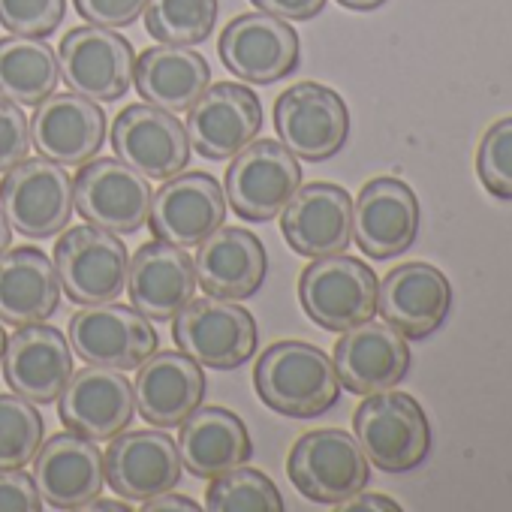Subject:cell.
I'll return each instance as SVG.
<instances>
[{"label":"cell","mask_w":512,"mask_h":512,"mask_svg":"<svg viewBox=\"0 0 512 512\" xmlns=\"http://www.w3.org/2000/svg\"><path fill=\"white\" fill-rule=\"evenodd\" d=\"M256 395L266 407L293 419H314L335 407L341 380L329 353L308 341H278L253 368Z\"/></svg>","instance_id":"1"},{"label":"cell","mask_w":512,"mask_h":512,"mask_svg":"<svg viewBox=\"0 0 512 512\" xmlns=\"http://www.w3.org/2000/svg\"><path fill=\"white\" fill-rule=\"evenodd\" d=\"M365 458L383 473H410L431 452V425L422 404L407 392L365 395L353 416Z\"/></svg>","instance_id":"2"},{"label":"cell","mask_w":512,"mask_h":512,"mask_svg":"<svg viewBox=\"0 0 512 512\" xmlns=\"http://www.w3.org/2000/svg\"><path fill=\"white\" fill-rule=\"evenodd\" d=\"M302 187L299 157L278 139H253L235 157H229L223 193L229 208L250 220H275L293 193Z\"/></svg>","instance_id":"3"},{"label":"cell","mask_w":512,"mask_h":512,"mask_svg":"<svg viewBox=\"0 0 512 512\" xmlns=\"http://www.w3.org/2000/svg\"><path fill=\"white\" fill-rule=\"evenodd\" d=\"M287 476L302 497L338 506L365 491L371 461L353 434L341 428H317L302 434L290 449Z\"/></svg>","instance_id":"4"},{"label":"cell","mask_w":512,"mask_h":512,"mask_svg":"<svg viewBox=\"0 0 512 512\" xmlns=\"http://www.w3.org/2000/svg\"><path fill=\"white\" fill-rule=\"evenodd\" d=\"M377 275L356 256L332 253L311 260L299 278L302 311L326 332H347L377 314Z\"/></svg>","instance_id":"5"},{"label":"cell","mask_w":512,"mask_h":512,"mask_svg":"<svg viewBox=\"0 0 512 512\" xmlns=\"http://www.w3.org/2000/svg\"><path fill=\"white\" fill-rule=\"evenodd\" d=\"M52 263L61 281V290L76 305H100L112 302L127 287V269H130V253L124 241L100 229L94 223L73 226L61 232Z\"/></svg>","instance_id":"6"},{"label":"cell","mask_w":512,"mask_h":512,"mask_svg":"<svg viewBox=\"0 0 512 512\" xmlns=\"http://www.w3.org/2000/svg\"><path fill=\"white\" fill-rule=\"evenodd\" d=\"M172 338L181 353L214 371H235L253 353L260 332L244 305L232 299H190L172 317Z\"/></svg>","instance_id":"7"},{"label":"cell","mask_w":512,"mask_h":512,"mask_svg":"<svg viewBox=\"0 0 512 512\" xmlns=\"http://www.w3.org/2000/svg\"><path fill=\"white\" fill-rule=\"evenodd\" d=\"M0 205L25 238L43 241L67 229L73 217V178L49 157H25L0 181Z\"/></svg>","instance_id":"8"},{"label":"cell","mask_w":512,"mask_h":512,"mask_svg":"<svg viewBox=\"0 0 512 512\" xmlns=\"http://www.w3.org/2000/svg\"><path fill=\"white\" fill-rule=\"evenodd\" d=\"M148 178L121 157H91L73 181V208L94 226L115 235L139 232L151 211Z\"/></svg>","instance_id":"9"},{"label":"cell","mask_w":512,"mask_h":512,"mask_svg":"<svg viewBox=\"0 0 512 512\" xmlns=\"http://www.w3.org/2000/svg\"><path fill=\"white\" fill-rule=\"evenodd\" d=\"M67 341L82 362L118 371L139 368L160 344L151 320L115 299L76 311L67 323Z\"/></svg>","instance_id":"10"},{"label":"cell","mask_w":512,"mask_h":512,"mask_svg":"<svg viewBox=\"0 0 512 512\" xmlns=\"http://www.w3.org/2000/svg\"><path fill=\"white\" fill-rule=\"evenodd\" d=\"M223 67L247 85H275L299 67V34L269 13L235 16L217 43Z\"/></svg>","instance_id":"11"},{"label":"cell","mask_w":512,"mask_h":512,"mask_svg":"<svg viewBox=\"0 0 512 512\" xmlns=\"http://www.w3.org/2000/svg\"><path fill=\"white\" fill-rule=\"evenodd\" d=\"M58 64L64 82L76 94L94 103H115L133 85L136 52L130 40H124L112 28L82 25L64 34Z\"/></svg>","instance_id":"12"},{"label":"cell","mask_w":512,"mask_h":512,"mask_svg":"<svg viewBox=\"0 0 512 512\" xmlns=\"http://www.w3.org/2000/svg\"><path fill=\"white\" fill-rule=\"evenodd\" d=\"M275 130L299 160L323 163L344 148L350 112L338 91L320 82H299L278 97Z\"/></svg>","instance_id":"13"},{"label":"cell","mask_w":512,"mask_h":512,"mask_svg":"<svg viewBox=\"0 0 512 512\" xmlns=\"http://www.w3.org/2000/svg\"><path fill=\"white\" fill-rule=\"evenodd\" d=\"M187 139L205 160H229L263 130V103L238 82L208 85L187 109Z\"/></svg>","instance_id":"14"},{"label":"cell","mask_w":512,"mask_h":512,"mask_svg":"<svg viewBox=\"0 0 512 512\" xmlns=\"http://www.w3.org/2000/svg\"><path fill=\"white\" fill-rule=\"evenodd\" d=\"M103 464L112 491L139 503L172 491L184 476L178 443L160 428H124L103 452Z\"/></svg>","instance_id":"15"},{"label":"cell","mask_w":512,"mask_h":512,"mask_svg":"<svg viewBox=\"0 0 512 512\" xmlns=\"http://www.w3.org/2000/svg\"><path fill=\"white\" fill-rule=\"evenodd\" d=\"M229 202L223 184L208 172H178L160 184L151 199L148 223L160 241L196 247L226 220Z\"/></svg>","instance_id":"16"},{"label":"cell","mask_w":512,"mask_h":512,"mask_svg":"<svg viewBox=\"0 0 512 512\" xmlns=\"http://www.w3.org/2000/svg\"><path fill=\"white\" fill-rule=\"evenodd\" d=\"M112 148L124 163L157 181L184 172L193 151L187 130L175 118V112L151 103H133L118 112L112 124Z\"/></svg>","instance_id":"17"},{"label":"cell","mask_w":512,"mask_h":512,"mask_svg":"<svg viewBox=\"0 0 512 512\" xmlns=\"http://www.w3.org/2000/svg\"><path fill=\"white\" fill-rule=\"evenodd\" d=\"M0 365H4L7 386L34 404L58 401L76 371L67 335L49 323L19 326L13 338H7L4 362Z\"/></svg>","instance_id":"18"},{"label":"cell","mask_w":512,"mask_h":512,"mask_svg":"<svg viewBox=\"0 0 512 512\" xmlns=\"http://www.w3.org/2000/svg\"><path fill=\"white\" fill-rule=\"evenodd\" d=\"M452 308V287L437 266L401 263L377 287V314L407 341L434 335Z\"/></svg>","instance_id":"19"},{"label":"cell","mask_w":512,"mask_h":512,"mask_svg":"<svg viewBox=\"0 0 512 512\" xmlns=\"http://www.w3.org/2000/svg\"><path fill=\"white\" fill-rule=\"evenodd\" d=\"M31 476L43 503L55 509H85L106 485L103 449L97 440L76 431L52 434L37 449Z\"/></svg>","instance_id":"20"},{"label":"cell","mask_w":512,"mask_h":512,"mask_svg":"<svg viewBox=\"0 0 512 512\" xmlns=\"http://www.w3.org/2000/svg\"><path fill=\"white\" fill-rule=\"evenodd\" d=\"M287 244L308 260L344 253L353 241V199L329 181L302 184L281 211Z\"/></svg>","instance_id":"21"},{"label":"cell","mask_w":512,"mask_h":512,"mask_svg":"<svg viewBox=\"0 0 512 512\" xmlns=\"http://www.w3.org/2000/svg\"><path fill=\"white\" fill-rule=\"evenodd\" d=\"M133 413V383L118 368L88 365L73 371L58 398V416L67 431L85 434L91 440H112L133 422Z\"/></svg>","instance_id":"22"},{"label":"cell","mask_w":512,"mask_h":512,"mask_svg":"<svg viewBox=\"0 0 512 512\" xmlns=\"http://www.w3.org/2000/svg\"><path fill=\"white\" fill-rule=\"evenodd\" d=\"M419 232V199L401 178H371L353 202V241L365 256H401Z\"/></svg>","instance_id":"23"},{"label":"cell","mask_w":512,"mask_h":512,"mask_svg":"<svg viewBox=\"0 0 512 512\" xmlns=\"http://www.w3.org/2000/svg\"><path fill=\"white\" fill-rule=\"evenodd\" d=\"M127 296L151 323H169L196 296V269L187 247L160 238L142 244L130 256Z\"/></svg>","instance_id":"24"},{"label":"cell","mask_w":512,"mask_h":512,"mask_svg":"<svg viewBox=\"0 0 512 512\" xmlns=\"http://www.w3.org/2000/svg\"><path fill=\"white\" fill-rule=\"evenodd\" d=\"M332 362L338 380L353 395H374L395 389L410 371V347L407 338L398 335L389 323L365 320L347 332H341Z\"/></svg>","instance_id":"25"},{"label":"cell","mask_w":512,"mask_h":512,"mask_svg":"<svg viewBox=\"0 0 512 512\" xmlns=\"http://www.w3.org/2000/svg\"><path fill=\"white\" fill-rule=\"evenodd\" d=\"M106 142V112L100 103L67 91L52 94L37 103L31 118V145L40 157H49L61 166H82L100 154Z\"/></svg>","instance_id":"26"},{"label":"cell","mask_w":512,"mask_h":512,"mask_svg":"<svg viewBox=\"0 0 512 512\" xmlns=\"http://www.w3.org/2000/svg\"><path fill=\"white\" fill-rule=\"evenodd\" d=\"M196 284L214 299H247L269 275V253L263 241L241 226H220L196 244Z\"/></svg>","instance_id":"27"},{"label":"cell","mask_w":512,"mask_h":512,"mask_svg":"<svg viewBox=\"0 0 512 512\" xmlns=\"http://www.w3.org/2000/svg\"><path fill=\"white\" fill-rule=\"evenodd\" d=\"M136 410L148 425H181L205 398V374L187 353H151L133 380Z\"/></svg>","instance_id":"28"},{"label":"cell","mask_w":512,"mask_h":512,"mask_svg":"<svg viewBox=\"0 0 512 512\" xmlns=\"http://www.w3.org/2000/svg\"><path fill=\"white\" fill-rule=\"evenodd\" d=\"M61 308V281L55 263L40 247H10L0 256V323H46Z\"/></svg>","instance_id":"29"},{"label":"cell","mask_w":512,"mask_h":512,"mask_svg":"<svg viewBox=\"0 0 512 512\" xmlns=\"http://www.w3.org/2000/svg\"><path fill=\"white\" fill-rule=\"evenodd\" d=\"M178 452L184 467L199 476L211 479L238 464H247L253 455L250 434L244 422L226 407H196L178 431Z\"/></svg>","instance_id":"30"},{"label":"cell","mask_w":512,"mask_h":512,"mask_svg":"<svg viewBox=\"0 0 512 512\" xmlns=\"http://www.w3.org/2000/svg\"><path fill=\"white\" fill-rule=\"evenodd\" d=\"M133 85L145 103L166 112H187L211 85L208 61L190 46H154L136 58Z\"/></svg>","instance_id":"31"},{"label":"cell","mask_w":512,"mask_h":512,"mask_svg":"<svg viewBox=\"0 0 512 512\" xmlns=\"http://www.w3.org/2000/svg\"><path fill=\"white\" fill-rule=\"evenodd\" d=\"M61 64L43 37L10 34L0 40V94L19 106H37L55 94Z\"/></svg>","instance_id":"32"},{"label":"cell","mask_w":512,"mask_h":512,"mask_svg":"<svg viewBox=\"0 0 512 512\" xmlns=\"http://www.w3.org/2000/svg\"><path fill=\"white\" fill-rule=\"evenodd\" d=\"M217 0H148L145 31L166 46H199L217 25Z\"/></svg>","instance_id":"33"},{"label":"cell","mask_w":512,"mask_h":512,"mask_svg":"<svg viewBox=\"0 0 512 512\" xmlns=\"http://www.w3.org/2000/svg\"><path fill=\"white\" fill-rule=\"evenodd\" d=\"M208 512H284L278 485L256 467L238 464L220 476H211L205 488Z\"/></svg>","instance_id":"34"},{"label":"cell","mask_w":512,"mask_h":512,"mask_svg":"<svg viewBox=\"0 0 512 512\" xmlns=\"http://www.w3.org/2000/svg\"><path fill=\"white\" fill-rule=\"evenodd\" d=\"M43 416L34 401L0 392V470L28 467L43 446Z\"/></svg>","instance_id":"35"},{"label":"cell","mask_w":512,"mask_h":512,"mask_svg":"<svg viewBox=\"0 0 512 512\" xmlns=\"http://www.w3.org/2000/svg\"><path fill=\"white\" fill-rule=\"evenodd\" d=\"M476 172L491 196L512 199V118H500L485 130L476 154Z\"/></svg>","instance_id":"36"},{"label":"cell","mask_w":512,"mask_h":512,"mask_svg":"<svg viewBox=\"0 0 512 512\" xmlns=\"http://www.w3.org/2000/svg\"><path fill=\"white\" fill-rule=\"evenodd\" d=\"M67 0H0V25L22 37H49L64 22Z\"/></svg>","instance_id":"37"},{"label":"cell","mask_w":512,"mask_h":512,"mask_svg":"<svg viewBox=\"0 0 512 512\" xmlns=\"http://www.w3.org/2000/svg\"><path fill=\"white\" fill-rule=\"evenodd\" d=\"M31 148V124L22 106L0 94V175L28 157Z\"/></svg>","instance_id":"38"},{"label":"cell","mask_w":512,"mask_h":512,"mask_svg":"<svg viewBox=\"0 0 512 512\" xmlns=\"http://www.w3.org/2000/svg\"><path fill=\"white\" fill-rule=\"evenodd\" d=\"M76 13L88 22V25H100V28H127L133 25L142 13L148 0H73Z\"/></svg>","instance_id":"39"},{"label":"cell","mask_w":512,"mask_h":512,"mask_svg":"<svg viewBox=\"0 0 512 512\" xmlns=\"http://www.w3.org/2000/svg\"><path fill=\"white\" fill-rule=\"evenodd\" d=\"M46 503L25 467L0 470V512H40Z\"/></svg>","instance_id":"40"},{"label":"cell","mask_w":512,"mask_h":512,"mask_svg":"<svg viewBox=\"0 0 512 512\" xmlns=\"http://www.w3.org/2000/svg\"><path fill=\"white\" fill-rule=\"evenodd\" d=\"M250 4L284 22H308L323 13L326 0H250Z\"/></svg>","instance_id":"41"},{"label":"cell","mask_w":512,"mask_h":512,"mask_svg":"<svg viewBox=\"0 0 512 512\" xmlns=\"http://www.w3.org/2000/svg\"><path fill=\"white\" fill-rule=\"evenodd\" d=\"M341 512H401V506L395 500H389L386 494H356L344 503H338Z\"/></svg>","instance_id":"42"},{"label":"cell","mask_w":512,"mask_h":512,"mask_svg":"<svg viewBox=\"0 0 512 512\" xmlns=\"http://www.w3.org/2000/svg\"><path fill=\"white\" fill-rule=\"evenodd\" d=\"M142 509L145 512H199V503L190 500L187 494H157L151 500H142Z\"/></svg>","instance_id":"43"},{"label":"cell","mask_w":512,"mask_h":512,"mask_svg":"<svg viewBox=\"0 0 512 512\" xmlns=\"http://www.w3.org/2000/svg\"><path fill=\"white\" fill-rule=\"evenodd\" d=\"M10 244H13V226L4 214V205H0V256L10 250Z\"/></svg>","instance_id":"44"},{"label":"cell","mask_w":512,"mask_h":512,"mask_svg":"<svg viewBox=\"0 0 512 512\" xmlns=\"http://www.w3.org/2000/svg\"><path fill=\"white\" fill-rule=\"evenodd\" d=\"M338 4L347 7V10H356V13H371V10L383 7L386 0H338Z\"/></svg>","instance_id":"45"},{"label":"cell","mask_w":512,"mask_h":512,"mask_svg":"<svg viewBox=\"0 0 512 512\" xmlns=\"http://www.w3.org/2000/svg\"><path fill=\"white\" fill-rule=\"evenodd\" d=\"M85 509H91V512H100V509H118V512H127V509H130V503H124V500H100V497H94Z\"/></svg>","instance_id":"46"},{"label":"cell","mask_w":512,"mask_h":512,"mask_svg":"<svg viewBox=\"0 0 512 512\" xmlns=\"http://www.w3.org/2000/svg\"><path fill=\"white\" fill-rule=\"evenodd\" d=\"M4 350H7V332H4V323H0V362H4Z\"/></svg>","instance_id":"47"}]
</instances>
